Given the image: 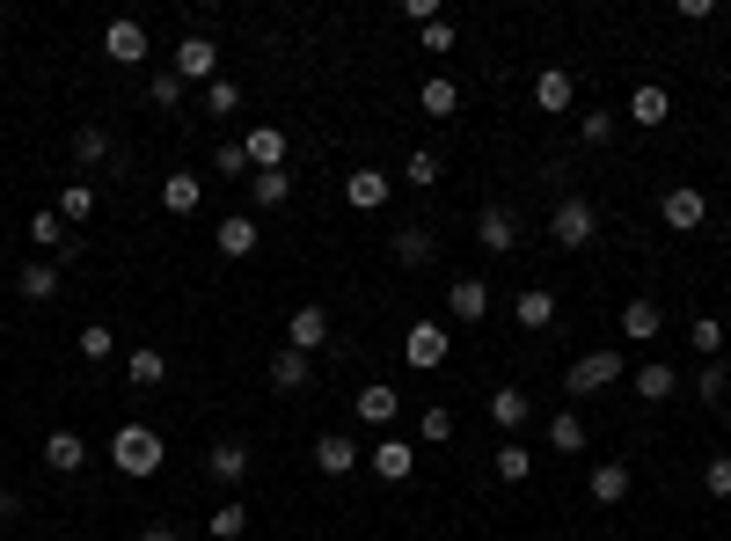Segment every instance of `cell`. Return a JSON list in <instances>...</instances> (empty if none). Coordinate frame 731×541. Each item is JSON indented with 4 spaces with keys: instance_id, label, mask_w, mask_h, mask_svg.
Segmentation results:
<instances>
[{
    "instance_id": "5",
    "label": "cell",
    "mask_w": 731,
    "mask_h": 541,
    "mask_svg": "<svg viewBox=\"0 0 731 541\" xmlns=\"http://www.w3.org/2000/svg\"><path fill=\"white\" fill-rule=\"evenodd\" d=\"M622 373H629L622 351H585V359H571V373H563V381H571V395H600V388H614Z\"/></svg>"
},
{
    "instance_id": "3",
    "label": "cell",
    "mask_w": 731,
    "mask_h": 541,
    "mask_svg": "<svg viewBox=\"0 0 731 541\" xmlns=\"http://www.w3.org/2000/svg\"><path fill=\"white\" fill-rule=\"evenodd\" d=\"M447 359H453L447 322H410V330H402V367H410V373H439Z\"/></svg>"
},
{
    "instance_id": "21",
    "label": "cell",
    "mask_w": 731,
    "mask_h": 541,
    "mask_svg": "<svg viewBox=\"0 0 731 541\" xmlns=\"http://www.w3.org/2000/svg\"><path fill=\"white\" fill-rule=\"evenodd\" d=\"M527 418H534L527 388H498V395H490V424H498V432H512V439H520V432H527Z\"/></svg>"
},
{
    "instance_id": "46",
    "label": "cell",
    "mask_w": 731,
    "mask_h": 541,
    "mask_svg": "<svg viewBox=\"0 0 731 541\" xmlns=\"http://www.w3.org/2000/svg\"><path fill=\"white\" fill-rule=\"evenodd\" d=\"M702 490H710V498H731V454H717L710 469H702Z\"/></svg>"
},
{
    "instance_id": "42",
    "label": "cell",
    "mask_w": 731,
    "mask_h": 541,
    "mask_svg": "<svg viewBox=\"0 0 731 541\" xmlns=\"http://www.w3.org/2000/svg\"><path fill=\"white\" fill-rule=\"evenodd\" d=\"M147 103H154V110H183V81H176V73H154V81H147Z\"/></svg>"
},
{
    "instance_id": "16",
    "label": "cell",
    "mask_w": 731,
    "mask_h": 541,
    "mask_svg": "<svg viewBox=\"0 0 731 541\" xmlns=\"http://www.w3.org/2000/svg\"><path fill=\"white\" fill-rule=\"evenodd\" d=\"M206 206V183H198L191 169H176V176H161V212H176V220H191V212Z\"/></svg>"
},
{
    "instance_id": "36",
    "label": "cell",
    "mask_w": 731,
    "mask_h": 541,
    "mask_svg": "<svg viewBox=\"0 0 731 541\" xmlns=\"http://www.w3.org/2000/svg\"><path fill=\"white\" fill-rule=\"evenodd\" d=\"M249 198H257V206H286V198H293V176H286V169L249 176Z\"/></svg>"
},
{
    "instance_id": "11",
    "label": "cell",
    "mask_w": 731,
    "mask_h": 541,
    "mask_svg": "<svg viewBox=\"0 0 731 541\" xmlns=\"http://www.w3.org/2000/svg\"><path fill=\"white\" fill-rule=\"evenodd\" d=\"M366 469L381 475V483H410V475H418V447H410V439H381V447L366 454Z\"/></svg>"
},
{
    "instance_id": "38",
    "label": "cell",
    "mask_w": 731,
    "mask_h": 541,
    "mask_svg": "<svg viewBox=\"0 0 731 541\" xmlns=\"http://www.w3.org/2000/svg\"><path fill=\"white\" fill-rule=\"evenodd\" d=\"M234 110H242V81H227V73H220V81L206 88V118H234Z\"/></svg>"
},
{
    "instance_id": "45",
    "label": "cell",
    "mask_w": 731,
    "mask_h": 541,
    "mask_svg": "<svg viewBox=\"0 0 731 541\" xmlns=\"http://www.w3.org/2000/svg\"><path fill=\"white\" fill-rule=\"evenodd\" d=\"M212 169H220V176H242V183H249V154H242V140H227L220 154H212Z\"/></svg>"
},
{
    "instance_id": "22",
    "label": "cell",
    "mask_w": 731,
    "mask_h": 541,
    "mask_svg": "<svg viewBox=\"0 0 731 541\" xmlns=\"http://www.w3.org/2000/svg\"><path fill=\"white\" fill-rule=\"evenodd\" d=\"M585 490H592V505H622L629 490H637V475H629L622 461H600V469L585 475Z\"/></svg>"
},
{
    "instance_id": "33",
    "label": "cell",
    "mask_w": 731,
    "mask_h": 541,
    "mask_svg": "<svg viewBox=\"0 0 731 541\" xmlns=\"http://www.w3.org/2000/svg\"><path fill=\"white\" fill-rule=\"evenodd\" d=\"M206 534H212V541H242V534H249V505H242V498H227V505L206 520Z\"/></svg>"
},
{
    "instance_id": "26",
    "label": "cell",
    "mask_w": 731,
    "mask_h": 541,
    "mask_svg": "<svg viewBox=\"0 0 731 541\" xmlns=\"http://www.w3.org/2000/svg\"><path fill=\"white\" fill-rule=\"evenodd\" d=\"M629 381H637V395H644V402H673V395H680V373L665 367V359H644Z\"/></svg>"
},
{
    "instance_id": "9",
    "label": "cell",
    "mask_w": 731,
    "mask_h": 541,
    "mask_svg": "<svg viewBox=\"0 0 731 541\" xmlns=\"http://www.w3.org/2000/svg\"><path fill=\"white\" fill-rule=\"evenodd\" d=\"M571 103H578L571 67H541V73H534V110H541V118H563Z\"/></svg>"
},
{
    "instance_id": "18",
    "label": "cell",
    "mask_w": 731,
    "mask_h": 541,
    "mask_svg": "<svg viewBox=\"0 0 731 541\" xmlns=\"http://www.w3.org/2000/svg\"><path fill=\"white\" fill-rule=\"evenodd\" d=\"M659 330H665V308H659L651 293H637V300L622 308V337H629V344H651Z\"/></svg>"
},
{
    "instance_id": "13",
    "label": "cell",
    "mask_w": 731,
    "mask_h": 541,
    "mask_svg": "<svg viewBox=\"0 0 731 541\" xmlns=\"http://www.w3.org/2000/svg\"><path fill=\"white\" fill-rule=\"evenodd\" d=\"M475 242H483L490 257L520 249V220H512V206H483V212H475Z\"/></svg>"
},
{
    "instance_id": "34",
    "label": "cell",
    "mask_w": 731,
    "mask_h": 541,
    "mask_svg": "<svg viewBox=\"0 0 731 541\" xmlns=\"http://www.w3.org/2000/svg\"><path fill=\"white\" fill-rule=\"evenodd\" d=\"M73 161H81V169L110 161V132H103V124H73Z\"/></svg>"
},
{
    "instance_id": "37",
    "label": "cell",
    "mask_w": 731,
    "mask_h": 541,
    "mask_svg": "<svg viewBox=\"0 0 731 541\" xmlns=\"http://www.w3.org/2000/svg\"><path fill=\"white\" fill-rule=\"evenodd\" d=\"M73 351H81L88 367H103L110 351H118V337H110V322H88V330H81V344H73Z\"/></svg>"
},
{
    "instance_id": "23",
    "label": "cell",
    "mask_w": 731,
    "mask_h": 541,
    "mask_svg": "<svg viewBox=\"0 0 731 541\" xmlns=\"http://www.w3.org/2000/svg\"><path fill=\"white\" fill-rule=\"evenodd\" d=\"M351 410H359V424H373V432H381V424H395V410H402V402H395V388H388V381H366Z\"/></svg>"
},
{
    "instance_id": "2",
    "label": "cell",
    "mask_w": 731,
    "mask_h": 541,
    "mask_svg": "<svg viewBox=\"0 0 731 541\" xmlns=\"http://www.w3.org/2000/svg\"><path fill=\"white\" fill-rule=\"evenodd\" d=\"M592 234H600V206H592V198H557V212H549V242L557 249H585Z\"/></svg>"
},
{
    "instance_id": "40",
    "label": "cell",
    "mask_w": 731,
    "mask_h": 541,
    "mask_svg": "<svg viewBox=\"0 0 731 541\" xmlns=\"http://www.w3.org/2000/svg\"><path fill=\"white\" fill-rule=\"evenodd\" d=\"M169 381V359L161 351H132V388H161Z\"/></svg>"
},
{
    "instance_id": "30",
    "label": "cell",
    "mask_w": 731,
    "mask_h": 541,
    "mask_svg": "<svg viewBox=\"0 0 731 541\" xmlns=\"http://www.w3.org/2000/svg\"><path fill=\"white\" fill-rule=\"evenodd\" d=\"M512 322H520V330H549V322H557V293H541V285L520 293L512 300Z\"/></svg>"
},
{
    "instance_id": "48",
    "label": "cell",
    "mask_w": 731,
    "mask_h": 541,
    "mask_svg": "<svg viewBox=\"0 0 731 541\" xmlns=\"http://www.w3.org/2000/svg\"><path fill=\"white\" fill-rule=\"evenodd\" d=\"M453 439V410H424V447H447Z\"/></svg>"
},
{
    "instance_id": "14",
    "label": "cell",
    "mask_w": 731,
    "mask_h": 541,
    "mask_svg": "<svg viewBox=\"0 0 731 541\" xmlns=\"http://www.w3.org/2000/svg\"><path fill=\"white\" fill-rule=\"evenodd\" d=\"M242 154H249V176H263V169H286V124H249Z\"/></svg>"
},
{
    "instance_id": "24",
    "label": "cell",
    "mask_w": 731,
    "mask_h": 541,
    "mask_svg": "<svg viewBox=\"0 0 731 541\" xmlns=\"http://www.w3.org/2000/svg\"><path fill=\"white\" fill-rule=\"evenodd\" d=\"M16 293H22V300H37V308H44V300H59V263H52V257L22 263V271H16Z\"/></svg>"
},
{
    "instance_id": "20",
    "label": "cell",
    "mask_w": 731,
    "mask_h": 541,
    "mask_svg": "<svg viewBox=\"0 0 731 541\" xmlns=\"http://www.w3.org/2000/svg\"><path fill=\"white\" fill-rule=\"evenodd\" d=\"M447 314H453V322H483V314H490V285L483 279H453L447 285Z\"/></svg>"
},
{
    "instance_id": "50",
    "label": "cell",
    "mask_w": 731,
    "mask_h": 541,
    "mask_svg": "<svg viewBox=\"0 0 731 541\" xmlns=\"http://www.w3.org/2000/svg\"><path fill=\"white\" fill-rule=\"evenodd\" d=\"M132 541H183V527H169V520H154V527H140Z\"/></svg>"
},
{
    "instance_id": "47",
    "label": "cell",
    "mask_w": 731,
    "mask_h": 541,
    "mask_svg": "<svg viewBox=\"0 0 731 541\" xmlns=\"http://www.w3.org/2000/svg\"><path fill=\"white\" fill-rule=\"evenodd\" d=\"M424 52H432V59H447V52H453V22H447V16L424 22Z\"/></svg>"
},
{
    "instance_id": "17",
    "label": "cell",
    "mask_w": 731,
    "mask_h": 541,
    "mask_svg": "<svg viewBox=\"0 0 731 541\" xmlns=\"http://www.w3.org/2000/svg\"><path fill=\"white\" fill-rule=\"evenodd\" d=\"M103 52L110 59H118V67H147V30H140V22H110V30H103Z\"/></svg>"
},
{
    "instance_id": "7",
    "label": "cell",
    "mask_w": 731,
    "mask_h": 541,
    "mask_svg": "<svg viewBox=\"0 0 731 541\" xmlns=\"http://www.w3.org/2000/svg\"><path fill=\"white\" fill-rule=\"evenodd\" d=\"M351 469H359V439H351V432H322V439H314V475L344 483Z\"/></svg>"
},
{
    "instance_id": "4",
    "label": "cell",
    "mask_w": 731,
    "mask_h": 541,
    "mask_svg": "<svg viewBox=\"0 0 731 541\" xmlns=\"http://www.w3.org/2000/svg\"><path fill=\"white\" fill-rule=\"evenodd\" d=\"M169 73L183 88H212L220 81V44H212V37H183V44L169 52Z\"/></svg>"
},
{
    "instance_id": "49",
    "label": "cell",
    "mask_w": 731,
    "mask_h": 541,
    "mask_svg": "<svg viewBox=\"0 0 731 541\" xmlns=\"http://www.w3.org/2000/svg\"><path fill=\"white\" fill-rule=\"evenodd\" d=\"M402 16H410V22L424 30V22H439V0H402Z\"/></svg>"
},
{
    "instance_id": "41",
    "label": "cell",
    "mask_w": 731,
    "mask_h": 541,
    "mask_svg": "<svg viewBox=\"0 0 731 541\" xmlns=\"http://www.w3.org/2000/svg\"><path fill=\"white\" fill-rule=\"evenodd\" d=\"M688 344L717 359V351H724V322H717V314H695V322H688Z\"/></svg>"
},
{
    "instance_id": "32",
    "label": "cell",
    "mask_w": 731,
    "mask_h": 541,
    "mask_svg": "<svg viewBox=\"0 0 731 541\" xmlns=\"http://www.w3.org/2000/svg\"><path fill=\"white\" fill-rule=\"evenodd\" d=\"M490 475H498V483H527V475H534V454H527L520 439H505V447H498V461H490Z\"/></svg>"
},
{
    "instance_id": "15",
    "label": "cell",
    "mask_w": 731,
    "mask_h": 541,
    "mask_svg": "<svg viewBox=\"0 0 731 541\" xmlns=\"http://www.w3.org/2000/svg\"><path fill=\"white\" fill-rule=\"evenodd\" d=\"M286 344H293V351H308V359H314V351L330 344V314L314 308V300H308V308H293V322H286Z\"/></svg>"
},
{
    "instance_id": "27",
    "label": "cell",
    "mask_w": 731,
    "mask_h": 541,
    "mask_svg": "<svg viewBox=\"0 0 731 541\" xmlns=\"http://www.w3.org/2000/svg\"><path fill=\"white\" fill-rule=\"evenodd\" d=\"M665 118H673V96H665L659 81H644L637 96H629V124H651V132H659Z\"/></svg>"
},
{
    "instance_id": "28",
    "label": "cell",
    "mask_w": 731,
    "mask_h": 541,
    "mask_svg": "<svg viewBox=\"0 0 731 541\" xmlns=\"http://www.w3.org/2000/svg\"><path fill=\"white\" fill-rule=\"evenodd\" d=\"M44 469H59V475L88 469V447H81V432H52V439H44Z\"/></svg>"
},
{
    "instance_id": "44",
    "label": "cell",
    "mask_w": 731,
    "mask_h": 541,
    "mask_svg": "<svg viewBox=\"0 0 731 541\" xmlns=\"http://www.w3.org/2000/svg\"><path fill=\"white\" fill-rule=\"evenodd\" d=\"M724 388H731V373H724V359H710V367H702V373H695V395H702V402H717V395H724Z\"/></svg>"
},
{
    "instance_id": "1",
    "label": "cell",
    "mask_w": 731,
    "mask_h": 541,
    "mask_svg": "<svg viewBox=\"0 0 731 541\" xmlns=\"http://www.w3.org/2000/svg\"><path fill=\"white\" fill-rule=\"evenodd\" d=\"M161 454H169V447H161V432H154V424H118V439H110V461H118V469L132 475V483L161 475Z\"/></svg>"
},
{
    "instance_id": "29",
    "label": "cell",
    "mask_w": 731,
    "mask_h": 541,
    "mask_svg": "<svg viewBox=\"0 0 731 541\" xmlns=\"http://www.w3.org/2000/svg\"><path fill=\"white\" fill-rule=\"evenodd\" d=\"M418 103H424V118H453V110H461V88H453L447 73H424Z\"/></svg>"
},
{
    "instance_id": "12",
    "label": "cell",
    "mask_w": 731,
    "mask_h": 541,
    "mask_svg": "<svg viewBox=\"0 0 731 541\" xmlns=\"http://www.w3.org/2000/svg\"><path fill=\"white\" fill-rule=\"evenodd\" d=\"M257 242H263V234H257V220H249V212H227L220 228H212V249H220V257H227V263H242V257H257Z\"/></svg>"
},
{
    "instance_id": "6",
    "label": "cell",
    "mask_w": 731,
    "mask_h": 541,
    "mask_svg": "<svg viewBox=\"0 0 731 541\" xmlns=\"http://www.w3.org/2000/svg\"><path fill=\"white\" fill-rule=\"evenodd\" d=\"M659 220H665V228H673V234H695L702 220H710V198H702L695 183H673V191L659 198Z\"/></svg>"
},
{
    "instance_id": "10",
    "label": "cell",
    "mask_w": 731,
    "mask_h": 541,
    "mask_svg": "<svg viewBox=\"0 0 731 541\" xmlns=\"http://www.w3.org/2000/svg\"><path fill=\"white\" fill-rule=\"evenodd\" d=\"M388 191H395V176H388V169H351L344 176V206L351 212H381Z\"/></svg>"
},
{
    "instance_id": "35",
    "label": "cell",
    "mask_w": 731,
    "mask_h": 541,
    "mask_svg": "<svg viewBox=\"0 0 731 541\" xmlns=\"http://www.w3.org/2000/svg\"><path fill=\"white\" fill-rule=\"evenodd\" d=\"M59 220H67V228H81V220H88V212H96V183H67V191H59Z\"/></svg>"
},
{
    "instance_id": "39",
    "label": "cell",
    "mask_w": 731,
    "mask_h": 541,
    "mask_svg": "<svg viewBox=\"0 0 731 541\" xmlns=\"http://www.w3.org/2000/svg\"><path fill=\"white\" fill-rule=\"evenodd\" d=\"M402 183H418V191H432V183H439V154H432V147H418V154L402 161Z\"/></svg>"
},
{
    "instance_id": "19",
    "label": "cell",
    "mask_w": 731,
    "mask_h": 541,
    "mask_svg": "<svg viewBox=\"0 0 731 541\" xmlns=\"http://www.w3.org/2000/svg\"><path fill=\"white\" fill-rule=\"evenodd\" d=\"M308 381H314V359H308V351H293V344L271 351V388H279V395H300Z\"/></svg>"
},
{
    "instance_id": "43",
    "label": "cell",
    "mask_w": 731,
    "mask_h": 541,
    "mask_svg": "<svg viewBox=\"0 0 731 541\" xmlns=\"http://www.w3.org/2000/svg\"><path fill=\"white\" fill-rule=\"evenodd\" d=\"M614 124H622V118L592 110V118H578V140H585V147H608V140H614Z\"/></svg>"
},
{
    "instance_id": "8",
    "label": "cell",
    "mask_w": 731,
    "mask_h": 541,
    "mask_svg": "<svg viewBox=\"0 0 731 541\" xmlns=\"http://www.w3.org/2000/svg\"><path fill=\"white\" fill-rule=\"evenodd\" d=\"M206 475L227 490V498H234V490L249 483V447H242V439H220V447L206 454Z\"/></svg>"
},
{
    "instance_id": "31",
    "label": "cell",
    "mask_w": 731,
    "mask_h": 541,
    "mask_svg": "<svg viewBox=\"0 0 731 541\" xmlns=\"http://www.w3.org/2000/svg\"><path fill=\"white\" fill-rule=\"evenodd\" d=\"M549 447H557V454H585V418H578V410H557V418H549Z\"/></svg>"
},
{
    "instance_id": "25",
    "label": "cell",
    "mask_w": 731,
    "mask_h": 541,
    "mask_svg": "<svg viewBox=\"0 0 731 541\" xmlns=\"http://www.w3.org/2000/svg\"><path fill=\"white\" fill-rule=\"evenodd\" d=\"M388 257H395L402 271H424V263L439 257V242H432L424 228H395V242H388Z\"/></svg>"
}]
</instances>
